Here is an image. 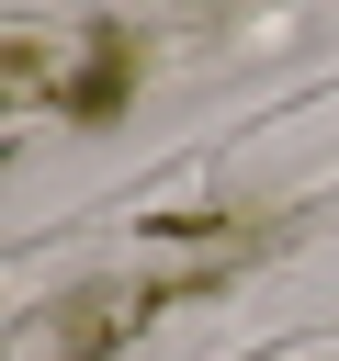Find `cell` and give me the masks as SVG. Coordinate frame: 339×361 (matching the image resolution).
Returning a JSON list of instances; mask_svg holds the SVG:
<instances>
[{
  "instance_id": "6da1fadb",
  "label": "cell",
  "mask_w": 339,
  "mask_h": 361,
  "mask_svg": "<svg viewBox=\"0 0 339 361\" xmlns=\"http://www.w3.org/2000/svg\"><path fill=\"white\" fill-rule=\"evenodd\" d=\"M56 102H68L79 124H113V113H124V34H102V56H90V68H79Z\"/></svg>"
}]
</instances>
